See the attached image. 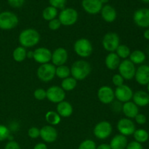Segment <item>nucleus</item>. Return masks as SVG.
<instances>
[{
    "instance_id": "4c0bfd02",
    "label": "nucleus",
    "mask_w": 149,
    "mask_h": 149,
    "mask_svg": "<svg viewBox=\"0 0 149 149\" xmlns=\"http://www.w3.org/2000/svg\"><path fill=\"white\" fill-rule=\"evenodd\" d=\"M62 26L60 22V20H58V18H55L53 20L49 21L48 23V27L50 30L52 31H57L61 28V26Z\"/></svg>"
},
{
    "instance_id": "c03bdc74",
    "label": "nucleus",
    "mask_w": 149,
    "mask_h": 149,
    "mask_svg": "<svg viewBox=\"0 0 149 149\" xmlns=\"http://www.w3.org/2000/svg\"><path fill=\"white\" fill-rule=\"evenodd\" d=\"M126 149H143L142 144L136 141H132L127 144Z\"/></svg>"
},
{
    "instance_id": "f257e3e1",
    "label": "nucleus",
    "mask_w": 149,
    "mask_h": 149,
    "mask_svg": "<svg viewBox=\"0 0 149 149\" xmlns=\"http://www.w3.org/2000/svg\"><path fill=\"white\" fill-rule=\"evenodd\" d=\"M20 45L25 48L33 47L40 41V34L33 29H26L20 32L18 37Z\"/></svg>"
},
{
    "instance_id": "c85d7f7f",
    "label": "nucleus",
    "mask_w": 149,
    "mask_h": 149,
    "mask_svg": "<svg viewBox=\"0 0 149 149\" xmlns=\"http://www.w3.org/2000/svg\"><path fill=\"white\" fill-rule=\"evenodd\" d=\"M45 119L48 124H49L51 126H53V125H58L61 122V117L56 111H49L47 112L46 115H45Z\"/></svg>"
},
{
    "instance_id": "49530a36",
    "label": "nucleus",
    "mask_w": 149,
    "mask_h": 149,
    "mask_svg": "<svg viewBox=\"0 0 149 149\" xmlns=\"http://www.w3.org/2000/svg\"><path fill=\"white\" fill-rule=\"evenodd\" d=\"M96 149H111V147L110 146H109V144L103 143L99 145L96 148Z\"/></svg>"
},
{
    "instance_id": "cd10ccee",
    "label": "nucleus",
    "mask_w": 149,
    "mask_h": 149,
    "mask_svg": "<svg viewBox=\"0 0 149 149\" xmlns=\"http://www.w3.org/2000/svg\"><path fill=\"white\" fill-rule=\"evenodd\" d=\"M133 136L135 141L141 144L147 142L149 139L148 132L144 129L136 130L133 133Z\"/></svg>"
},
{
    "instance_id": "2eb2a0df",
    "label": "nucleus",
    "mask_w": 149,
    "mask_h": 149,
    "mask_svg": "<svg viewBox=\"0 0 149 149\" xmlns=\"http://www.w3.org/2000/svg\"><path fill=\"white\" fill-rule=\"evenodd\" d=\"M97 97L103 104H109L114 100V91L109 86H103L97 91Z\"/></svg>"
},
{
    "instance_id": "09e8293b",
    "label": "nucleus",
    "mask_w": 149,
    "mask_h": 149,
    "mask_svg": "<svg viewBox=\"0 0 149 149\" xmlns=\"http://www.w3.org/2000/svg\"><path fill=\"white\" fill-rule=\"evenodd\" d=\"M100 2L102 3V4H106V3H108L109 1V0H100Z\"/></svg>"
},
{
    "instance_id": "c9c22d12",
    "label": "nucleus",
    "mask_w": 149,
    "mask_h": 149,
    "mask_svg": "<svg viewBox=\"0 0 149 149\" xmlns=\"http://www.w3.org/2000/svg\"><path fill=\"white\" fill-rule=\"evenodd\" d=\"M33 96L38 100H43L47 98V92L44 89H36L33 93Z\"/></svg>"
},
{
    "instance_id": "9b49d317",
    "label": "nucleus",
    "mask_w": 149,
    "mask_h": 149,
    "mask_svg": "<svg viewBox=\"0 0 149 149\" xmlns=\"http://www.w3.org/2000/svg\"><path fill=\"white\" fill-rule=\"evenodd\" d=\"M117 130L121 135L126 137L133 135L136 130L135 123L128 118H123L119 120L117 123Z\"/></svg>"
},
{
    "instance_id": "412c9836",
    "label": "nucleus",
    "mask_w": 149,
    "mask_h": 149,
    "mask_svg": "<svg viewBox=\"0 0 149 149\" xmlns=\"http://www.w3.org/2000/svg\"><path fill=\"white\" fill-rule=\"evenodd\" d=\"M101 17L107 23H113L116 18V11L113 7L109 4L103 6L101 10Z\"/></svg>"
},
{
    "instance_id": "ea45409f",
    "label": "nucleus",
    "mask_w": 149,
    "mask_h": 149,
    "mask_svg": "<svg viewBox=\"0 0 149 149\" xmlns=\"http://www.w3.org/2000/svg\"><path fill=\"white\" fill-rule=\"evenodd\" d=\"M124 81H125V79H124L123 77H122L119 74H115V75H113V77H112V82H113V84H114L116 87L123 85Z\"/></svg>"
},
{
    "instance_id": "1a4fd4ad",
    "label": "nucleus",
    "mask_w": 149,
    "mask_h": 149,
    "mask_svg": "<svg viewBox=\"0 0 149 149\" xmlns=\"http://www.w3.org/2000/svg\"><path fill=\"white\" fill-rule=\"evenodd\" d=\"M119 74L124 78V79L131 80L135 77L136 68L135 65L132 63L130 60L125 59L120 63L119 67Z\"/></svg>"
},
{
    "instance_id": "e433bc0d",
    "label": "nucleus",
    "mask_w": 149,
    "mask_h": 149,
    "mask_svg": "<svg viewBox=\"0 0 149 149\" xmlns=\"http://www.w3.org/2000/svg\"><path fill=\"white\" fill-rule=\"evenodd\" d=\"M67 0H49L50 6L58 9H64Z\"/></svg>"
},
{
    "instance_id": "a18cd8bd",
    "label": "nucleus",
    "mask_w": 149,
    "mask_h": 149,
    "mask_svg": "<svg viewBox=\"0 0 149 149\" xmlns=\"http://www.w3.org/2000/svg\"><path fill=\"white\" fill-rule=\"evenodd\" d=\"M33 149H48V148L46 144L44 143H37L34 147H33Z\"/></svg>"
},
{
    "instance_id": "79ce46f5",
    "label": "nucleus",
    "mask_w": 149,
    "mask_h": 149,
    "mask_svg": "<svg viewBox=\"0 0 149 149\" xmlns=\"http://www.w3.org/2000/svg\"><path fill=\"white\" fill-rule=\"evenodd\" d=\"M135 122H136L138 125H144V124L146 123L147 118L146 116L144 114H143V113H138V114L135 116Z\"/></svg>"
},
{
    "instance_id": "72a5a7b5",
    "label": "nucleus",
    "mask_w": 149,
    "mask_h": 149,
    "mask_svg": "<svg viewBox=\"0 0 149 149\" xmlns=\"http://www.w3.org/2000/svg\"><path fill=\"white\" fill-rule=\"evenodd\" d=\"M97 146L93 140H85L82 141L79 146L78 149H96Z\"/></svg>"
},
{
    "instance_id": "39448f33",
    "label": "nucleus",
    "mask_w": 149,
    "mask_h": 149,
    "mask_svg": "<svg viewBox=\"0 0 149 149\" xmlns=\"http://www.w3.org/2000/svg\"><path fill=\"white\" fill-rule=\"evenodd\" d=\"M58 20L61 25L70 26L75 24L78 20V13L77 10L71 7L63 9L58 16Z\"/></svg>"
},
{
    "instance_id": "4468645a",
    "label": "nucleus",
    "mask_w": 149,
    "mask_h": 149,
    "mask_svg": "<svg viewBox=\"0 0 149 149\" xmlns=\"http://www.w3.org/2000/svg\"><path fill=\"white\" fill-rule=\"evenodd\" d=\"M33 58L40 64L48 63L52 59V52L45 47H39L33 52Z\"/></svg>"
},
{
    "instance_id": "7ed1b4c3",
    "label": "nucleus",
    "mask_w": 149,
    "mask_h": 149,
    "mask_svg": "<svg viewBox=\"0 0 149 149\" xmlns=\"http://www.w3.org/2000/svg\"><path fill=\"white\" fill-rule=\"evenodd\" d=\"M18 22V17L13 12L4 11L0 13V29L1 30H12L17 26Z\"/></svg>"
},
{
    "instance_id": "5701e85b",
    "label": "nucleus",
    "mask_w": 149,
    "mask_h": 149,
    "mask_svg": "<svg viewBox=\"0 0 149 149\" xmlns=\"http://www.w3.org/2000/svg\"><path fill=\"white\" fill-rule=\"evenodd\" d=\"M56 112L61 117H69L73 113V107L69 102L63 100V101L58 103Z\"/></svg>"
},
{
    "instance_id": "f03ea898",
    "label": "nucleus",
    "mask_w": 149,
    "mask_h": 149,
    "mask_svg": "<svg viewBox=\"0 0 149 149\" xmlns=\"http://www.w3.org/2000/svg\"><path fill=\"white\" fill-rule=\"evenodd\" d=\"M92 68L88 62L79 60L73 63L71 68V74L77 81H81L87 78L91 73Z\"/></svg>"
},
{
    "instance_id": "2f4dec72",
    "label": "nucleus",
    "mask_w": 149,
    "mask_h": 149,
    "mask_svg": "<svg viewBox=\"0 0 149 149\" xmlns=\"http://www.w3.org/2000/svg\"><path fill=\"white\" fill-rule=\"evenodd\" d=\"M70 74H71V68L68 66L65 65L57 66L55 70V76H57L58 78L64 79L69 77Z\"/></svg>"
},
{
    "instance_id": "4be33fe9",
    "label": "nucleus",
    "mask_w": 149,
    "mask_h": 149,
    "mask_svg": "<svg viewBox=\"0 0 149 149\" xmlns=\"http://www.w3.org/2000/svg\"><path fill=\"white\" fill-rule=\"evenodd\" d=\"M122 111L128 119H133L139 113V109L136 104L132 101L126 102L122 106Z\"/></svg>"
},
{
    "instance_id": "473e14b6",
    "label": "nucleus",
    "mask_w": 149,
    "mask_h": 149,
    "mask_svg": "<svg viewBox=\"0 0 149 149\" xmlns=\"http://www.w3.org/2000/svg\"><path fill=\"white\" fill-rule=\"evenodd\" d=\"M131 53L130 49L125 45H119L117 49H116V54L119 56V58L127 59Z\"/></svg>"
},
{
    "instance_id": "f704fd0d",
    "label": "nucleus",
    "mask_w": 149,
    "mask_h": 149,
    "mask_svg": "<svg viewBox=\"0 0 149 149\" xmlns=\"http://www.w3.org/2000/svg\"><path fill=\"white\" fill-rule=\"evenodd\" d=\"M10 131L7 126L4 125H0V142L7 140L10 138Z\"/></svg>"
},
{
    "instance_id": "0eeeda50",
    "label": "nucleus",
    "mask_w": 149,
    "mask_h": 149,
    "mask_svg": "<svg viewBox=\"0 0 149 149\" xmlns=\"http://www.w3.org/2000/svg\"><path fill=\"white\" fill-rule=\"evenodd\" d=\"M102 45L106 51L114 52L120 45V39L119 35L114 32H109L103 36Z\"/></svg>"
},
{
    "instance_id": "a19ab883",
    "label": "nucleus",
    "mask_w": 149,
    "mask_h": 149,
    "mask_svg": "<svg viewBox=\"0 0 149 149\" xmlns=\"http://www.w3.org/2000/svg\"><path fill=\"white\" fill-rule=\"evenodd\" d=\"M8 4L13 8H20L23 5L25 0H7Z\"/></svg>"
},
{
    "instance_id": "b1692460",
    "label": "nucleus",
    "mask_w": 149,
    "mask_h": 149,
    "mask_svg": "<svg viewBox=\"0 0 149 149\" xmlns=\"http://www.w3.org/2000/svg\"><path fill=\"white\" fill-rule=\"evenodd\" d=\"M127 144L128 141L127 137L119 134L112 138L109 146L111 149H126Z\"/></svg>"
},
{
    "instance_id": "20e7f679",
    "label": "nucleus",
    "mask_w": 149,
    "mask_h": 149,
    "mask_svg": "<svg viewBox=\"0 0 149 149\" xmlns=\"http://www.w3.org/2000/svg\"><path fill=\"white\" fill-rule=\"evenodd\" d=\"M74 49L76 53L81 58H87L93 53V45L92 43L85 38L77 39L74 45Z\"/></svg>"
},
{
    "instance_id": "393cba45",
    "label": "nucleus",
    "mask_w": 149,
    "mask_h": 149,
    "mask_svg": "<svg viewBox=\"0 0 149 149\" xmlns=\"http://www.w3.org/2000/svg\"><path fill=\"white\" fill-rule=\"evenodd\" d=\"M120 63V58L115 52H109L105 60L106 67L111 71L118 68Z\"/></svg>"
},
{
    "instance_id": "f3484780",
    "label": "nucleus",
    "mask_w": 149,
    "mask_h": 149,
    "mask_svg": "<svg viewBox=\"0 0 149 149\" xmlns=\"http://www.w3.org/2000/svg\"><path fill=\"white\" fill-rule=\"evenodd\" d=\"M40 137L45 142L53 143L58 138V131L51 125H46L40 129Z\"/></svg>"
},
{
    "instance_id": "9d476101",
    "label": "nucleus",
    "mask_w": 149,
    "mask_h": 149,
    "mask_svg": "<svg viewBox=\"0 0 149 149\" xmlns=\"http://www.w3.org/2000/svg\"><path fill=\"white\" fill-rule=\"evenodd\" d=\"M46 92L47 98L52 103H59L63 101L65 97V91L59 86H52Z\"/></svg>"
},
{
    "instance_id": "423d86ee",
    "label": "nucleus",
    "mask_w": 149,
    "mask_h": 149,
    "mask_svg": "<svg viewBox=\"0 0 149 149\" xmlns=\"http://www.w3.org/2000/svg\"><path fill=\"white\" fill-rule=\"evenodd\" d=\"M55 70L56 67L51 63H45L41 64L40 66L38 68L37 77L41 81L44 82H48L53 79L55 77Z\"/></svg>"
},
{
    "instance_id": "58836bf2",
    "label": "nucleus",
    "mask_w": 149,
    "mask_h": 149,
    "mask_svg": "<svg viewBox=\"0 0 149 149\" xmlns=\"http://www.w3.org/2000/svg\"><path fill=\"white\" fill-rule=\"evenodd\" d=\"M28 135L32 139H36L40 136V130L36 127H32L28 131Z\"/></svg>"
},
{
    "instance_id": "a878e982",
    "label": "nucleus",
    "mask_w": 149,
    "mask_h": 149,
    "mask_svg": "<svg viewBox=\"0 0 149 149\" xmlns=\"http://www.w3.org/2000/svg\"><path fill=\"white\" fill-rule=\"evenodd\" d=\"M146 54L139 49L133 51L130 55V61L135 65H140V64L143 63L146 61Z\"/></svg>"
},
{
    "instance_id": "aec40b11",
    "label": "nucleus",
    "mask_w": 149,
    "mask_h": 149,
    "mask_svg": "<svg viewBox=\"0 0 149 149\" xmlns=\"http://www.w3.org/2000/svg\"><path fill=\"white\" fill-rule=\"evenodd\" d=\"M132 100L138 107H145L149 104V94L143 90H138L133 93Z\"/></svg>"
},
{
    "instance_id": "7c9ffc66",
    "label": "nucleus",
    "mask_w": 149,
    "mask_h": 149,
    "mask_svg": "<svg viewBox=\"0 0 149 149\" xmlns=\"http://www.w3.org/2000/svg\"><path fill=\"white\" fill-rule=\"evenodd\" d=\"M57 15H58V10L52 6L46 7L42 12V17L45 20H47V21H50L56 18Z\"/></svg>"
},
{
    "instance_id": "6e6552de",
    "label": "nucleus",
    "mask_w": 149,
    "mask_h": 149,
    "mask_svg": "<svg viewBox=\"0 0 149 149\" xmlns=\"http://www.w3.org/2000/svg\"><path fill=\"white\" fill-rule=\"evenodd\" d=\"M112 125L107 121L98 122L93 130L95 136L100 140H105L109 138L112 133Z\"/></svg>"
},
{
    "instance_id": "37998d69",
    "label": "nucleus",
    "mask_w": 149,
    "mask_h": 149,
    "mask_svg": "<svg viewBox=\"0 0 149 149\" xmlns=\"http://www.w3.org/2000/svg\"><path fill=\"white\" fill-rule=\"evenodd\" d=\"M4 149H21L18 143L14 141H10L4 146Z\"/></svg>"
},
{
    "instance_id": "3c124183",
    "label": "nucleus",
    "mask_w": 149,
    "mask_h": 149,
    "mask_svg": "<svg viewBox=\"0 0 149 149\" xmlns=\"http://www.w3.org/2000/svg\"><path fill=\"white\" fill-rule=\"evenodd\" d=\"M147 90H148V94H149V83L148 84H147Z\"/></svg>"
},
{
    "instance_id": "ddd939ff",
    "label": "nucleus",
    "mask_w": 149,
    "mask_h": 149,
    "mask_svg": "<svg viewBox=\"0 0 149 149\" xmlns=\"http://www.w3.org/2000/svg\"><path fill=\"white\" fill-rule=\"evenodd\" d=\"M133 91L128 85L123 84L122 86L117 87L115 90V97L122 103L130 101L133 96Z\"/></svg>"
},
{
    "instance_id": "de8ad7c7",
    "label": "nucleus",
    "mask_w": 149,
    "mask_h": 149,
    "mask_svg": "<svg viewBox=\"0 0 149 149\" xmlns=\"http://www.w3.org/2000/svg\"><path fill=\"white\" fill-rule=\"evenodd\" d=\"M143 36L147 40H149V29H146V30L144 31L143 33Z\"/></svg>"
},
{
    "instance_id": "c756f323",
    "label": "nucleus",
    "mask_w": 149,
    "mask_h": 149,
    "mask_svg": "<svg viewBox=\"0 0 149 149\" xmlns=\"http://www.w3.org/2000/svg\"><path fill=\"white\" fill-rule=\"evenodd\" d=\"M77 81L73 77H68L63 79L61 82V88L64 91H71L77 87Z\"/></svg>"
},
{
    "instance_id": "6ab92c4d",
    "label": "nucleus",
    "mask_w": 149,
    "mask_h": 149,
    "mask_svg": "<svg viewBox=\"0 0 149 149\" xmlns=\"http://www.w3.org/2000/svg\"><path fill=\"white\" fill-rule=\"evenodd\" d=\"M135 78L141 85H147L149 83V65L144 64L136 68Z\"/></svg>"
},
{
    "instance_id": "f8f14e48",
    "label": "nucleus",
    "mask_w": 149,
    "mask_h": 149,
    "mask_svg": "<svg viewBox=\"0 0 149 149\" xmlns=\"http://www.w3.org/2000/svg\"><path fill=\"white\" fill-rule=\"evenodd\" d=\"M133 20L141 28L149 27V9L141 8L134 13Z\"/></svg>"
},
{
    "instance_id": "bb28decb",
    "label": "nucleus",
    "mask_w": 149,
    "mask_h": 149,
    "mask_svg": "<svg viewBox=\"0 0 149 149\" xmlns=\"http://www.w3.org/2000/svg\"><path fill=\"white\" fill-rule=\"evenodd\" d=\"M13 58L16 62H22L27 58V51L26 48L20 46L16 47L13 50Z\"/></svg>"
},
{
    "instance_id": "8fccbe9b",
    "label": "nucleus",
    "mask_w": 149,
    "mask_h": 149,
    "mask_svg": "<svg viewBox=\"0 0 149 149\" xmlns=\"http://www.w3.org/2000/svg\"><path fill=\"white\" fill-rule=\"evenodd\" d=\"M141 1L145 3H149V0H141Z\"/></svg>"
},
{
    "instance_id": "dca6fc26",
    "label": "nucleus",
    "mask_w": 149,
    "mask_h": 149,
    "mask_svg": "<svg viewBox=\"0 0 149 149\" xmlns=\"http://www.w3.org/2000/svg\"><path fill=\"white\" fill-rule=\"evenodd\" d=\"M68 58V52L63 47L57 48L52 53V64L55 66H60V65H65Z\"/></svg>"
},
{
    "instance_id": "a211bd4d",
    "label": "nucleus",
    "mask_w": 149,
    "mask_h": 149,
    "mask_svg": "<svg viewBox=\"0 0 149 149\" xmlns=\"http://www.w3.org/2000/svg\"><path fill=\"white\" fill-rule=\"evenodd\" d=\"M81 6L86 13L90 15H96L100 13L103 4L100 0H82Z\"/></svg>"
}]
</instances>
